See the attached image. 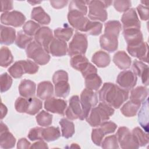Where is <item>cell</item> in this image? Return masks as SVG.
Returning <instances> with one entry per match:
<instances>
[{"label":"cell","mask_w":149,"mask_h":149,"mask_svg":"<svg viewBox=\"0 0 149 149\" xmlns=\"http://www.w3.org/2000/svg\"><path fill=\"white\" fill-rule=\"evenodd\" d=\"M128 97V90L112 83H105L98 94V98L101 102L115 109L120 107Z\"/></svg>","instance_id":"1"},{"label":"cell","mask_w":149,"mask_h":149,"mask_svg":"<svg viewBox=\"0 0 149 149\" xmlns=\"http://www.w3.org/2000/svg\"><path fill=\"white\" fill-rule=\"evenodd\" d=\"M115 110L108 104L101 102L97 107L91 109L87 116V122L92 127L100 126L102 122L109 120L111 116L114 113Z\"/></svg>","instance_id":"2"},{"label":"cell","mask_w":149,"mask_h":149,"mask_svg":"<svg viewBox=\"0 0 149 149\" xmlns=\"http://www.w3.org/2000/svg\"><path fill=\"white\" fill-rule=\"evenodd\" d=\"M26 52L27 56L33 59L38 65H46L50 60L49 53L35 41H31L27 45L26 48Z\"/></svg>","instance_id":"3"},{"label":"cell","mask_w":149,"mask_h":149,"mask_svg":"<svg viewBox=\"0 0 149 149\" xmlns=\"http://www.w3.org/2000/svg\"><path fill=\"white\" fill-rule=\"evenodd\" d=\"M88 41L86 34L76 32L72 41L69 42L68 54L70 56L77 55H84L87 49Z\"/></svg>","instance_id":"4"},{"label":"cell","mask_w":149,"mask_h":149,"mask_svg":"<svg viewBox=\"0 0 149 149\" xmlns=\"http://www.w3.org/2000/svg\"><path fill=\"white\" fill-rule=\"evenodd\" d=\"M80 103L83 111L82 120L86 119L91 109L98 104V95L96 92L88 89H84L80 95Z\"/></svg>","instance_id":"5"},{"label":"cell","mask_w":149,"mask_h":149,"mask_svg":"<svg viewBox=\"0 0 149 149\" xmlns=\"http://www.w3.org/2000/svg\"><path fill=\"white\" fill-rule=\"evenodd\" d=\"M118 143L123 149H137L139 147L134 136L130 130L125 126L120 127L116 133Z\"/></svg>","instance_id":"6"},{"label":"cell","mask_w":149,"mask_h":149,"mask_svg":"<svg viewBox=\"0 0 149 149\" xmlns=\"http://www.w3.org/2000/svg\"><path fill=\"white\" fill-rule=\"evenodd\" d=\"M89 19L94 21L105 22L108 17L106 6L103 1H88Z\"/></svg>","instance_id":"7"},{"label":"cell","mask_w":149,"mask_h":149,"mask_svg":"<svg viewBox=\"0 0 149 149\" xmlns=\"http://www.w3.org/2000/svg\"><path fill=\"white\" fill-rule=\"evenodd\" d=\"M26 19L25 16L22 12L17 10L4 12L1 15L2 24L15 27L22 26L24 23Z\"/></svg>","instance_id":"8"},{"label":"cell","mask_w":149,"mask_h":149,"mask_svg":"<svg viewBox=\"0 0 149 149\" xmlns=\"http://www.w3.org/2000/svg\"><path fill=\"white\" fill-rule=\"evenodd\" d=\"M65 115L68 119L82 120L83 111L80 100L78 95H73L69 99V105L65 111Z\"/></svg>","instance_id":"9"},{"label":"cell","mask_w":149,"mask_h":149,"mask_svg":"<svg viewBox=\"0 0 149 149\" xmlns=\"http://www.w3.org/2000/svg\"><path fill=\"white\" fill-rule=\"evenodd\" d=\"M121 22L123 30L130 29H140L141 23L134 8H130L124 12L121 17Z\"/></svg>","instance_id":"10"},{"label":"cell","mask_w":149,"mask_h":149,"mask_svg":"<svg viewBox=\"0 0 149 149\" xmlns=\"http://www.w3.org/2000/svg\"><path fill=\"white\" fill-rule=\"evenodd\" d=\"M34 39L36 42L49 53V47L54 39L53 34L50 28L45 26L40 27L35 34Z\"/></svg>","instance_id":"11"},{"label":"cell","mask_w":149,"mask_h":149,"mask_svg":"<svg viewBox=\"0 0 149 149\" xmlns=\"http://www.w3.org/2000/svg\"><path fill=\"white\" fill-rule=\"evenodd\" d=\"M137 80V76L132 71L124 70L118 74L116 83L121 88L129 90L136 86Z\"/></svg>","instance_id":"12"},{"label":"cell","mask_w":149,"mask_h":149,"mask_svg":"<svg viewBox=\"0 0 149 149\" xmlns=\"http://www.w3.org/2000/svg\"><path fill=\"white\" fill-rule=\"evenodd\" d=\"M44 108L48 112L64 115L67 108V102L62 99L51 97L45 100Z\"/></svg>","instance_id":"13"},{"label":"cell","mask_w":149,"mask_h":149,"mask_svg":"<svg viewBox=\"0 0 149 149\" xmlns=\"http://www.w3.org/2000/svg\"><path fill=\"white\" fill-rule=\"evenodd\" d=\"M68 20L73 28L83 32L86 24L89 19L81 12L70 10L68 14Z\"/></svg>","instance_id":"14"},{"label":"cell","mask_w":149,"mask_h":149,"mask_svg":"<svg viewBox=\"0 0 149 149\" xmlns=\"http://www.w3.org/2000/svg\"><path fill=\"white\" fill-rule=\"evenodd\" d=\"M123 36L127 46H134L143 42V36L140 29H130L123 31Z\"/></svg>","instance_id":"15"},{"label":"cell","mask_w":149,"mask_h":149,"mask_svg":"<svg viewBox=\"0 0 149 149\" xmlns=\"http://www.w3.org/2000/svg\"><path fill=\"white\" fill-rule=\"evenodd\" d=\"M127 51L132 56L138 58L141 61L148 62V44L143 41L134 46H127Z\"/></svg>","instance_id":"16"},{"label":"cell","mask_w":149,"mask_h":149,"mask_svg":"<svg viewBox=\"0 0 149 149\" xmlns=\"http://www.w3.org/2000/svg\"><path fill=\"white\" fill-rule=\"evenodd\" d=\"M68 51L67 44L65 41L54 38L49 47V53L54 56H62Z\"/></svg>","instance_id":"17"},{"label":"cell","mask_w":149,"mask_h":149,"mask_svg":"<svg viewBox=\"0 0 149 149\" xmlns=\"http://www.w3.org/2000/svg\"><path fill=\"white\" fill-rule=\"evenodd\" d=\"M133 73L141 78L142 83L145 86L148 85V66L141 61H134L132 65Z\"/></svg>","instance_id":"18"},{"label":"cell","mask_w":149,"mask_h":149,"mask_svg":"<svg viewBox=\"0 0 149 149\" xmlns=\"http://www.w3.org/2000/svg\"><path fill=\"white\" fill-rule=\"evenodd\" d=\"M0 38L1 44L9 45L13 44L15 42L16 38L15 29L1 24L0 28Z\"/></svg>","instance_id":"19"},{"label":"cell","mask_w":149,"mask_h":149,"mask_svg":"<svg viewBox=\"0 0 149 149\" xmlns=\"http://www.w3.org/2000/svg\"><path fill=\"white\" fill-rule=\"evenodd\" d=\"M113 62L115 65L122 70L129 69L132 63L130 57L124 51H119L113 57Z\"/></svg>","instance_id":"20"},{"label":"cell","mask_w":149,"mask_h":149,"mask_svg":"<svg viewBox=\"0 0 149 149\" xmlns=\"http://www.w3.org/2000/svg\"><path fill=\"white\" fill-rule=\"evenodd\" d=\"M36 83L28 79L23 80L19 86V92L20 95L24 98H31L36 93Z\"/></svg>","instance_id":"21"},{"label":"cell","mask_w":149,"mask_h":149,"mask_svg":"<svg viewBox=\"0 0 149 149\" xmlns=\"http://www.w3.org/2000/svg\"><path fill=\"white\" fill-rule=\"evenodd\" d=\"M54 93V86L49 81L40 82L37 88V95L42 100H46L52 97Z\"/></svg>","instance_id":"22"},{"label":"cell","mask_w":149,"mask_h":149,"mask_svg":"<svg viewBox=\"0 0 149 149\" xmlns=\"http://www.w3.org/2000/svg\"><path fill=\"white\" fill-rule=\"evenodd\" d=\"M121 29V23L118 20H109L105 23L104 34L109 37L118 38Z\"/></svg>","instance_id":"23"},{"label":"cell","mask_w":149,"mask_h":149,"mask_svg":"<svg viewBox=\"0 0 149 149\" xmlns=\"http://www.w3.org/2000/svg\"><path fill=\"white\" fill-rule=\"evenodd\" d=\"M91 61L98 68H105L109 65L111 58L107 52L98 51L92 56Z\"/></svg>","instance_id":"24"},{"label":"cell","mask_w":149,"mask_h":149,"mask_svg":"<svg viewBox=\"0 0 149 149\" xmlns=\"http://www.w3.org/2000/svg\"><path fill=\"white\" fill-rule=\"evenodd\" d=\"M32 19L41 24H48L51 22L50 16L41 6H37L33 9L31 13Z\"/></svg>","instance_id":"25"},{"label":"cell","mask_w":149,"mask_h":149,"mask_svg":"<svg viewBox=\"0 0 149 149\" xmlns=\"http://www.w3.org/2000/svg\"><path fill=\"white\" fill-rule=\"evenodd\" d=\"M148 90L144 86H138L131 91L130 100L138 104L143 102L148 96Z\"/></svg>","instance_id":"26"},{"label":"cell","mask_w":149,"mask_h":149,"mask_svg":"<svg viewBox=\"0 0 149 149\" xmlns=\"http://www.w3.org/2000/svg\"><path fill=\"white\" fill-rule=\"evenodd\" d=\"M100 44L103 49L113 52L118 49V38L109 37L104 34L100 38Z\"/></svg>","instance_id":"27"},{"label":"cell","mask_w":149,"mask_h":149,"mask_svg":"<svg viewBox=\"0 0 149 149\" xmlns=\"http://www.w3.org/2000/svg\"><path fill=\"white\" fill-rule=\"evenodd\" d=\"M138 121L147 133L148 132V99L143 102L138 114Z\"/></svg>","instance_id":"28"},{"label":"cell","mask_w":149,"mask_h":149,"mask_svg":"<svg viewBox=\"0 0 149 149\" xmlns=\"http://www.w3.org/2000/svg\"><path fill=\"white\" fill-rule=\"evenodd\" d=\"M16 138L9 132V130L0 132V146L2 148L8 149L14 147Z\"/></svg>","instance_id":"29"},{"label":"cell","mask_w":149,"mask_h":149,"mask_svg":"<svg viewBox=\"0 0 149 149\" xmlns=\"http://www.w3.org/2000/svg\"><path fill=\"white\" fill-rule=\"evenodd\" d=\"M61 136V132L59 127L49 126L43 128L42 130V140L47 141H53L58 139Z\"/></svg>","instance_id":"30"},{"label":"cell","mask_w":149,"mask_h":149,"mask_svg":"<svg viewBox=\"0 0 149 149\" xmlns=\"http://www.w3.org/2000/svg\"><path fill=\"white\" fill-rule=\"evenodd\" d=\"M70 62L73 68L80 72L84 70L90 63L88 59L83 55H77L72 56Z\"/></svg>","instance_id":"31"},{"label":"cell","mask_w":149,"mask_h":149,"mask_svg":"<svg viewBox=\"0 0 149 149\" xmlns=\"http://www.w3.org/2000/svg\"><path fill=\"white\" fill-rule=\"evenodd\" d=\"M102 84L101 78L97 73L91 74L85 77V86L87 89L97 91Z\"/></svg>","instance_id":"32"},{"label":"cell","mask_w":149,"mask_h":149,"mask_svg":"<svg viewBox=\"0 0 149 149\" xmlns=\"http://www.w3.org/2000/svg\"><path fill=\"white\" fill-rule=\"evenodd\" d=\"M59 125L61 126L62 136L66 138L69 139L74 134L75 132L74 123L66 118H62L59 121Z\"/></svg>","instance_id":"33"},{"label":"cell","mask_w":149,"mask_h":149,"mask_svg":"<svg viewBox=\"0 0 149 149\" xmlns=\"http://www.w3.org/2000/svg\"><path fill=\"white\" fill-rule=\"evenodd\" d=\"M140 108V104L129 101L120 108L121 113L126 117H133L135 116Z\"/></svg>","instance_id":"34"},{"label":"cell","mask_w":149,"mask_h":149,"mask_svg":"<svg viewBox=\"0 0 149 149\" xmlns=\"http://www.w3.org/2000/svg\"><path fill=\"white\" fill-rule=\"evenodd\" d=\"M73 33V30L67 24H65L63 27H59L54 30L55 37L61 40L68 41L72 37Z\"/></svg>","instance_id":"35"},{"label":"cell","mask_w":149,"mask_h":149,"mask_svg":"<svg viewBox=\"0 0 149 149\" xmlns=\"http://www.w3.org/2000/svg\"><path fill=\"white\" fill-rule=\"evenodd\" d=\"M102 29V24L99 22L88 20L84 29L83 32L91 36H98L101 34Z\"/></svg>","instance_id":"36"},{"label":"cell","mask_w":149,"mask_h":149,"mask_svg":"<svg viewBox=\"0 0 149 149\" xmlns=\"http://www.w3.org/2000/svg\"><path fill=\"white\" fill-rule=\"evenodd\" d=\"M13 61V56L6 47H2L0 49V65L3 68L9 66Z\"/></svg>","instance_id":"37"},{"label":"cell","mask_w":149,"mask_h":149,"mask_svg":"<svg viewBox=\"0 0 149 149\" xmlns=\"http://www.w3.org/2000/svg\"><path fill=\"white\" fill-rule=\"evenodd\" d=\"M70 91V85L68 81H62L55 84V94L60 98L66 97Z\"/></svg>","instance_id":"38"},{"label":"cell","mask_w":149,"mask_h":149,"mask_svg":"<svg viewBox=\"0 0 149 149\" xmlns=\"http://www.w3.org/2000/svg\"><path fill=\"white\" fill-rule=\"evenodd\" d=\"M139 147L145 146L148 143V135L139 127L134 128L132 132Z\"/></svg>","instance_id":"39"},{"label":"cell","mask_w":149,"mask_h":149,"mask_svg":"<svg viewBox=\"0 0 149 149\" xmlns=\"http://www.w3.org/2000/svg\"><path fill=\"white\" fill-rule=\"evenodd\" d=\"M29 105L26 113L31 115L37 113L42 108V101L37 98L31 97L28 99Z\"/></svg>","instance_id":"40"},{"label":"cell","mask_w":149,"mask_h":149,"mask_svg":"<svg viewBox=\"0 0 149 149\" xmlns=\"http://www.w3.org/2000/svg\"><path fill=\"white\" fill-rule=\"evenodd\" d=\"M88 1H72L69 5V11L74 10L82 13L85 16L87 13V7Z\"/></svg>","instance_id":"41"},{"label":"cell","mask_w":149,"mask_h":149,"mask_svg":"<svg viewBox=\"0 0 149 149\" xmlns=\"http://www.w3.org/2000/svg\"><path fill=\"white\" fill-rule=\"evenodd\" d=\"M36 119L37 123L42 127H47L52 122V115L44 110L37 114Z\"/></svg>","instance_id":"42"},{"label":"cell","mask_w":149,"mask_h":149,"mask_svg":"<svg viewBox=\"0 0 149 149\" xmlns=\"http://www.w3.org/2000/svg\"><path fill=\"white\" fill-rule=\"evenodd\" d=\"M32 37L29 36L24 33V31H19L16 36L15 44L20 48H26L27 45L31 42Z\"/></svg>","instance_id":"43"},{"label":"cell","mask_w":149,"mask_h":149,"mask_svg":"<svg viewBox=\"0 0 149 149\" xmlns=\"http://www.w3.org/2000/svg\"><path fill=\"white\" fill-rule=\"evenodd\" d=\"M8 72L10 76L15 79L21 77L23 74H24L21 61L15 62L14 64L8 69Z\"/></svg>","instance_id":"44"},{"label":"cell","mask_w":149,"mask_h":149,"mask_svg":"<svg viewBox=\"0 0 149 149\" xmlns=\"http://www.w3.org/2000/svg\"><path fill=\"white\" fill-rule=\"evenodd\" d=\"M40 29V26L33 20H29L23 26V31L29 36H35L37 31Z\"/></svg>","instance_id":"45"},{"label":"cell","mask_w":149,"mask_h":149,"mask_svg":"<svg viewBox=\"0 0 149 149\" xmlns=\"http://www.w3.org/2000/svg\"><path fill=\"white\" fill-rule=\"evenodd\" d=\"M101 146L103 148H119V143L116 135L107 136L102 141Z\"/></svg>","instance_id":"46"},{"label":"cell","mask_w":149,"mask_h":149,"mask_svg":"<svg viewBox=\"0 0 149 149\" xmlns=\"http://www.w3.org/2000/svg\"><path fill=\"white\" fill-rule=\"evenodd\" d=\"M22 64L24 73L33 74L36 73L39 69L38 65L30 60H20Z\"/></svg>","instance_id":"47"},{"label":"cell","mask_w":149,"mask_h":149,"mask_svg":"<svg viewBox=\"0 0 149 149\" xmlns=\"http://www.w3.org/2000/svg\"><path fill=\"white\" fill-rule=\"evenodd\" d=\"M13 80L11 76L7 73H2L0 76L1 92L4 93L8 91L12 84Z\"/></svg>","instance_id":"48"},{"label":"cell","mask_w":149,"mask_h":149,"mask_svg":"<svg viewBox=\"0 0 149 149\" xmlns=\"http://www.w3.org/2000/svg\"><path fill=\"white\" fill-rule=\"evenodd\" d=\"M113 5L117 11L119 12H125L130 8L132 2L130 1L116 0L113 1Z\"/></svg>","instance_id":"49"},{"label":"cell","mask_w":149,"mask_h":149,"mask_svg":"<svg viewBox=\"0 0 149 149\" xmlns=\"http://www.w3.org/2000/svg\"><path fill=\"white\" fill-rule=\"evenodd\" d=\"M29 105L28 100L25 98L19 97L15 103V109L20 113H26Z\"/></svg>","instance_id":"50"},{"label":"cell","mask_w":149,"mask_h":149,"mask_svg":"<svg viewBox=\"0 0 149 149\" xmlns=\"http://www.w3.org/2000/svg\"><path fill=\"white\" fill-rule=\"evenodd\" d=\"M105 134L100 128L94 129L91 132L92 141L98 146H100L102 141L103 138Z\"/></svg>","instance_id":"51"},{"label":"cell","mask_w":149,"mask_h":149,"mask_svg":"<svg viewBox=\"0 0 149 149\" xmlns=\"http://www.w3.org/2000/svg\"><path fill=\"white\" fill-rule=\"evenodd\" d=\"M100 128L102 130L105 134L113 133L117 127V125L116 123L107 120L102 122L100 125Z\"/></svg>","instance_id":"52"},{"label":"cell","mask_w":149,"mask_h":149,"mask_svg":"<svg viewBox=\"0 0 149 149\" xmlns=\"http://www.w3.org/2000/svg\"><path fill=\"white\" fill-rule=\"evenodd\" d=\"M43 128L36 127L31 129L28 133V138L31 141H35L37 140H42V130Z\"/></svg>","instance_id":"53"},{"label":"cell","mask_w":149,"mask_h":149,"mask_svg":"<svg viewBox=\"0 0 149 149\" xmlns=\"http://www.w3.org/2000/svg\"><path fill=\"white\" fill-rule=\"evenodd\" d=\"M68 81V74L63 70H59L55 72L52 76V81L54 84H56L59 81Z\"/></svg>","instance_id":"54"},{"label":"cell","mask_w":149,"mask_h":149,"mask_svg":"<svg viewBox=\"0 0 149 149\" xmlns=\"http://www.w3.org/2000/svg\"><path fill=\"white\" fill-rule=\"evenodd\" d=\"M140 19L143 20H148V9L142 4L139 5L136 8Z\"/></svg>","instance_id":"55"},{"label":"cell","mask_w":149,"mask_h":149,"mask_svg":"<svg viewBox=\"0 0 149 149\" xmlns=\"http://www.w3.org/2000/svg\"><path fill=\"white\" fill-rule=\"evenodd\" d=\"M1 3V12H8L13 9V1L9 0H2Z\"/></svg>","instance_id":"56"},{"label":"cell","mask_w":149,"mask_h":149,"mask_svg":"<svg viewBox=\"0 0 149 149\" xmlns=\"http://www.w3.org/2000/svg\"><path fill=\"white\" fill-rule=\"evenodd\" d=\"M81 74L83 77H86L87 76L91 74H94V73H97V68L91 63H89L87 66L85 68L84 70H83L81 72Z\"/></svg>","instance_id":"57"},{"label":"cell","mask_w":149,"mask_h":149,"mask_svg":"<svg viewBox=\"0 0 149 149\" xmlns=\"http://www.w3.org/2000/svg\"><path fill=\"white\" fill-rule=\"evenodd\" d=\"M50 3L51 6L55 9H61L66 6L68 3L67 0H56V1H50Z\"/></svg>","instance_id":"58"},{"label":"cell","mask_w":149,"mask_h":149,"mask_svg":"<svg viewBox=\"0 0 149 149\" xmlns=\"http://www.w3.org/2000/svg\"><path fill=\"white\" fill-rule=\"evenodd\" d=\"M30 143L25 138H22L19 140L17 144V148L20 149H27L30 148Z\"/></svg>","instance_id":"59"},{"label":"cell","mask_w":149,"mask_h":149,"mask_svg":"<svg viewBox=\"0 0 149 149\" xmlns=\"http://www.w3.org/2000/svg\"><path fill=\"white\" fill-rule=\"evenodd\" d=\"M30 148H48V146L46 143L44 141L41 140L33 143L31 146Z\"/></svg>","instance_id":"60"},{"label":"cell","mask_w":149,"mask_h":149,"mask_svg":"<svg viewBox=\"0 0 149 149\" xmlns=\"http://www.w3.org/2000/svg\"><path fill=\"white\" fill-rule=\"evenodd\" d=\"M1 119H2L6 116L8 112V109L6 107L2 102H1Z\"/></svg>","instance_id":"61"},{"label":"cell","mask_w":149,"mask_h":149,"mask_svg":"<svg viewBox=\"0 0 149 149\" xmlns=\"http://www.w3.org/2000/svg\"><path fill=\"white\" fill-rule=\"evenodd\" d=\"M29 3H31V5H34L36 4H37V3H40L41 2V1H27Z\"/></svg>","instance_id":"62"},{"label":"cell","mask_w":149,"mask_h":149,"mask_svg":"<svg viewBox=\"0 0 149 149\" xmlns=\"http://www.w3.org/2000/svg\"><path fill=\"white\" fill-rule=\"evenodd\" d=\"M141 3H144V5L145 4V6H146V7H147V6H148V1H141Z\"/></svg>","instance_id":"63"}]
</instances>
